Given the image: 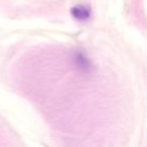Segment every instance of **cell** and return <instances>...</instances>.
<instances>
[{
	"label": "cell",
	"mask_w": 147,
	"mask_h": 147,
	"mask_svg": "<svg viewBox=\"0 0 147 147\" xmlns=\"http://www.w3.org/2000/svg\"><path fill=\"white\" fill-rule=\"evenodd\" d=\"M74 63H75V65L78 67L79 71H83V73H89L92 69V63L82 51H76L75 53Z\"/></svg>",
	"instance_id": "1"
},
{
	"label": "cell",
	"mask_w": 147,
	"mask_h": 147,
	"mask_svg": "<svg viewBox=\"0 0 147 147\" xmlns=\"http://www.w3.org/2000/svg\"><path fill=\"white\" fill-rule=\"evenodd\" d=\"M71 14L79 21H87L91 17V9L85 5H77L71 9Z\"/></svg>",
	"instance_id": "2"
}]
</instances>
